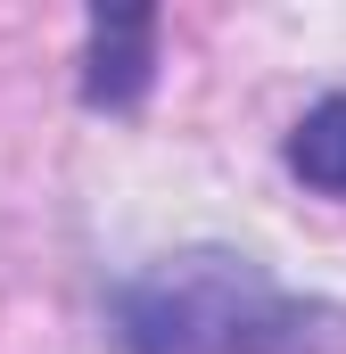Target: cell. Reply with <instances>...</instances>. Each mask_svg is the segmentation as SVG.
<instances>
[{
    "instance_id": "obj_1",
    "label": "cell",
    "mask_w": 346,
    "mask_h": 354,
    "mask_svg": "<svg viewBox=\"0 0 346 354\" xmlns=\"http://www.w3.org/2000/svg\"><path fill=\"white\" fill-rule=\"evenodd\" d=\"M116 313H124L132 354H297L305 346V313L248 256H223V248L157 264L149 280L124 288Z\"/></svg>"
},
{
    "instance_id": "obj_2",
    "label": "cell",
    "mask_w": 346,
    "mask_h": 354,
    "mask_svg": "<svg viewBox=\"0 0 346 354\" xmlns=\"http://www.w3.org/2000/svg\"><path fill=\"white\" fill-rule=\"evenodd\" d=\"M157 66V17L149 8H99L83 50V99L91 107H132Z\"/></svg>"
},
{
    "instance_id": "obj_3",
    "label": "cell",
    "mask_w": 346,
    "mask_h": 354,
    "mask_svg": "<svg viewBox=\"0 0 346 354\" xmlns=\"http://www.w3.org/2000/svg\"><path fill=\"white\" fill-rule=\"evenodd\" d=\"M289 174L305 181V189H322V198H346V91L313 99V107L297 115V132H289Z\"/></svg>"
}]
</instances>
